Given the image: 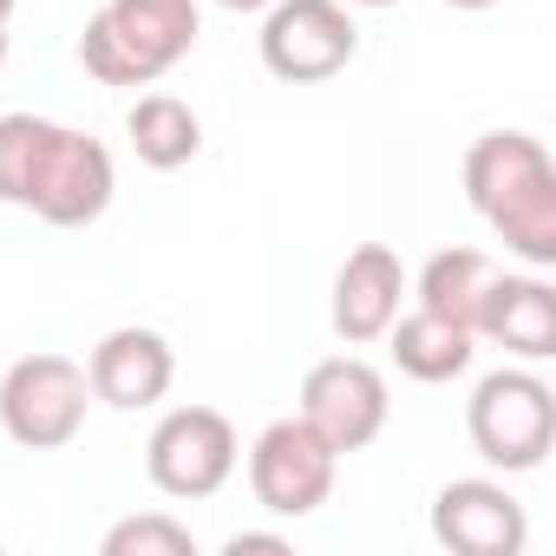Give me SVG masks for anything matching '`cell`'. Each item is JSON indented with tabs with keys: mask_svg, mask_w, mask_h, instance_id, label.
I'll use <instances>...</instances> for the list:
<instances>
[{
	"mask_svg": "<svg viewBox=\"0 0 556 556\" xmlns=\"http://www.w3.org/2000/svg\"><path fill=\"white\" fill-rule=\"evenodd\" d=\"M465 197L530 268H556V164L530 131H484L465 151Z\"/></svg>",
	"mask_w": 556,
	"mask_h": 556,
	"instance_id": "6da1fadb",
	"label": "cell"
},
{
	"mask_svg": "<svg viewBox=\"0 0 556 556\" xmlns=\"http://www.w3.org/2000/svg\"><path fill=\"white\" fill-rule=\"evenodd\" d=\"M484 282H491V255H484V249H439V255L419 268V289H413V295H419L426 315L471 328Z\"/></svg>",
	"mask_w": 556,
	"mask_h": 556,
	"instance_id": "2e32d148",
	"label": "cell"
},
{
	"mask_svg": "<svg viewBox=\"0 0 556 556\" xmlns=\"http://www.w3.org/2000/svg\"><path fill=\"white\" fill-rule=\"evenodd\" d=\"M170 380H177V354H170V341H164L157 328H112V334L92 348V361H86V387H92V400L112 406V413H144V406H157V400L170 393Z\"/></svg>",
	"mask_w": 556,
	"mask_h": 556,
	"instance_id": "8fae6325",
	"label": "cell"
},
{
	"mask_svg": "<svg viewBox=\"0 0 556 556\" xmlns=\"http://www.w3.org/2000/svg\"><path fill=\"white\" fill-rule=\"evenodd\" d=\"M229 556H249V549H268V556H289V536L282 530H236L229 543H223Z\"/></svg>",
	"mask_w": 556,
	"mask_h": 556,
	"instance_id": "d6986e66",
	"label": "cell"
},
{
	"mask_svg": "<svg viewBox=\"0 0 556 556\" xmlns=\"http://www.w3.org/2000/svg\"><path fill=\"white\" fill-rule=\"evenodd\" d=\"M361 53V27L341 0H275L262 21V66L289 86H321Z\"/></svg>",
	"mask_w": 556,
	"mask_h": 556,
	"instance_id": "52a82bcc",
	"label": "cell"
},
{
	"mask_svg": "<svg viewBox=\"0 0 556 556\" xmlns=\"http://www.w3.org/2000/svg\"><path fill=\"white\" fill-rule=\"evenodd\" d=\"M125 131H131L138 164H151V170H184V164L203 151V125H197V112H190L177 92H144V99L131 105Z\"/></svg>",
	"mask_w": 556,
	"mask_h": 556,
	"instance_id": "9a60e30c",
	"label": "cell"
},
{
	"mask_svg": "<svg viewBox=\"0 0 556 556\" xmlns=\"http://www.w3.org/2000/svg\"><path fill=\"white\" fill-rule=\"evenodd\" d=\"M400 302H406V262L387 242H361L334 275V334L367 348L393 328Z\"/></svg>",
	"mask_w": 556,
	"mask_h": 556,
	"instance_id": "4fadbf2b",
	"label": "cell"
},
{
	"mask_svg": "<svg viewBox=\"0 0 556 556\" xmlns=\"http://www.w3.org/2000/svg\"><path fill=\"white\" fill-rule=\"evenodd\" d=\"M86 406H92L86 367L66 361V354H27L0 380V426H8V439L21 452L73 445L86 432Z\"/></svg>",
	"mask_w": 556,
	"mask_h": 556,
	"instance_id": "277c9868",
	"label": "cell"
},
{
	"mask_svg": "<svg viewBox=\"0 0 556 556\" xmlns=\"http://www.w3.org/2000/svg\"><path fill=\"white\" fill-rule=\"evenodd\" d=\"M105 556H197V536H190V523L144 510V517H125L105 530Z\"/></svg>",
	"mask_w": 556,
	"mask_h": 556,
	"instance_id": "ac0fdd59",
	"label": "cell"
},
{
	"mask_svg": "<svg viewBox=\"0 0 556 556\" xmlns=\"http://www.w3.org/2000/svg\"><path fill=\"white\" fill-rule=\"evenodd\" d=\"M354 8H393V0H354Z\"/></svg>",
	"mask_w": 556,
	"mask_h": 556,
	"instance_id": "603a6c76",
	"label": "cell"
},
{
	"mask_svg": "<svg viewBox=\"0 0 556 556\" xmlns=\"http://www.w3.org/2000/svg\"><path fill=\"white\" fill-rule=\"evenodd\" d=\"M236 426L216 413V406H177L157 419L151 445H144V471L164 497L177 504H197V497H216L229 478H236Z\"/></svg>",
	"mask_w": 556,
	"mask_h": 556,
	"instance_id": "5b68a950",
	"label": "cell"
},
{
	"mask_svg": "<svg viewBox=\"0 0 556 556\" xmlns=\"http://www.w3.org/2000/svg\"><path fill=\"white\" fill-rule=\"evenodd\" d=\"M387 380L380 367H367L361 354H334L315 361L302 380V419L334 445V452H361L387 432Z\"/></svg>",
	"mask_w": 556,
	"mask_h": 556,
	"instance_id": "ba28073f",
	"label": "cell"
},
{
	"mask_svg": "<svg viewBox=\"0 0 556 556\" xmlns=\"http://www.w3.org/2000/svg\"><path fill=\"white\" fill-rule=\"evenodd\" d=\"M216 8H229V14H262V8H275V0H216Z\"/></svg>",
	"mask_w": 556,
	"mask_h": 556,
	"instance_id": "ffe728a7",
	"label": "cell"
},
{
	"mask_svg": "<svg viewBox=\"0 0 556 556\" xmlns=\"http://www.w3.org/2000/svg\"><path fill=\"white\" fill-rule=\"evenodd\" d=\"M112 190H118V170H112V151L73 125H53V144H47V164L34 177V216L53 223V229H79V223H99L112 210Z\"/></svg>",
	"mask_w": 556,
	"mask_h": 556,
	"instance_id": "9c48e42d",
	"label": "cell"
},
{
	"mask_svg": "<svg viewBox=\"0 0 556 556\" xmlns=\"http://www.w3.org/2000/svg\"><path fill=\"white\" fill-rule=\"evenodd\" d=\"M445 8H465V14H478V8H497V0H445Z\"/></svg>",
	"mask_w": 556,
	"mask_h": 556,
	"instance_id": "44dd1931",
	"label": "cell"
},
{
	"mask_svg": "<svg viewBox=\"0 0 556 556\" xmlns=\"http://www.w3.org/2000/svg\"><path fill=\"white\" fill-rule=\"evenodd\" d=\"M465 432L478 445L484 465L497 471H536L556 445V393L549 380H536L530 367H497L478 380Z\"/></svg>",
	"mask_w": 556,
	"mask_h": 556,
	"instance_id": "3957f363",
	"label": "cell"
},
{
	"mask_svg": "<svg viewBox=\"0 0 556 556\" xmlns=\"http://www.w3.org/2000/svg\"><path fill=\"white\" fill-rule=\"evenodd\" d=\"M334 465H341V452L295 413V419H275L249 445V491L268 517H308L328 504Z\"/></svg>",
	"mask_w": 556,
	"mask_h": 556,
	"instance_id": "8992f818",
	"label": "cell"
},
{
	"mask_svg": "<svg viewBox=\"0 0 556 556\" xmlns=\"http://www.w3.org/2000/svg\"><path fill=\"white\" fill-rule=\"evenodd\" d=\"M432 536L452 556H523L530 523L497 478H452L432 497Z\"/></svg>",
	"mask_w": 556,
	"mask_h": 556,
	"instance_id": "30bf717a",
	"label": "cell"
},
{
	"mask_svg": "<svg viewBox=\"0 0 556 556\" xmlns=\"http://www.w3.org/2000/svg\"><path fill=\"white\" fill-rule=\"evenodd\" d=\"M14 21V0H0V27H8Z\"/></svg>",
	"mask_w": 556,
	"mask_h": 556,
	"instance_id": "7402d4cb",
	"label": "cell"
},
{
	"mask_svg": "<svg viewBox=\"0 0 556 556\" xmlns=\"http://www.w3.org/2000/svg\"><path fill=\"white\" fill-rule=\"evenodd\" d=\"M0 66H8V27H0Z\"/></svg>",
	"mask_w": 556,
	"mask_h": 556,
	"instance_id": "cb8c5ba5",
	"label": "cell"
},
{
	"mask_svg": "<svg viewBox=\"0 0 556 556\" xmlns=\"http://www.w3.org/2000/svg\"><path fill=\"white\" fill-rule=\"evenodd\" d=\"M203 34L197 0H105L79 34V66L99 86H157Z\"/></svg>",
	"mask_w": 556,
	"mask_h": 556,
	"instance_id": "7a4b0ae2",
	"label": "cell"
},
{
	"mask_svg": "<svg viewBox=\"0 0 556 556\" xmlns=\"http://www.w3.org/2000/svg\"><path fill=\"white\" fill-rule=\"evenodd\" d=\"M471 334L497 341L517 361H549L556 354V289L543 275H497L491 268L478 315H471Z\"/></svg>",
	"mask_w": 556,
	"mask_h": 556,
	"instance_id": "7c38bea8",
	"label": "cell"
},
{
	"mask_svg": "<svg viewBox=\"0 0 556 556\" xmlns=\"http://www.w3.org/2000/svg\"><path fill=\"white\" fill-rule=\"evenodd\" d=\"M387 348H393V367L406 374V380H426V387H445V380H458L465 367H471V328H458V321H439V315H426V308H413V315H393V328L380 334Z\"/></svg>",
	"mask_w": 556,
	"mask_h": 556,
	"instance_id": "5bb4252c",
	"label": "cell"
},
{
	"mask_svg": "<svg viewBox=\"0 0 556 556\" xmlns=\"http://www.w3.org/2000/svg\"><path fill=\"white\" fill-rule=\"evenodd\" d=\"M47 144H53V118H34V112L0 118V203H14V210L34 203V177L47 164Z\"/></svg>",
	"mask_w": 556,
	"mask_h": 556,
	"instance_id": "e0dca14e",
	"label": "cell"
}]
</instances>
